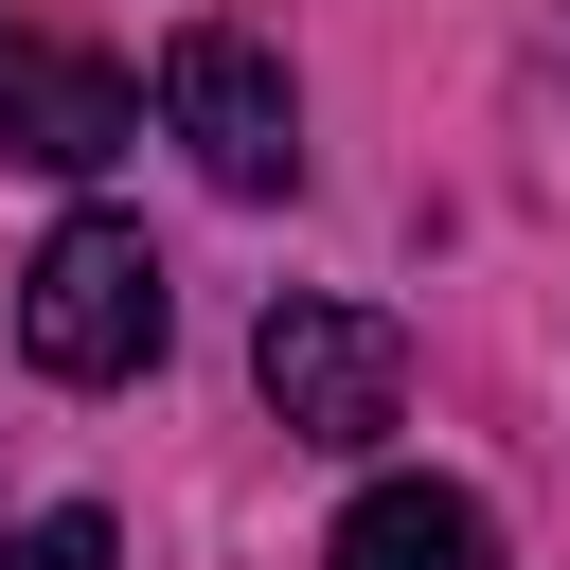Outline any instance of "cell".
I'll return each mask as SVG.
<instances>
[{
    "instance_id": "7a4b0ae2",
    "label": "cell",
    "mask_w": 570,
    "mask_h": 570,
    "mask_svg": "<svg viewBox=\"0 0 570 570\" xmlns=\"http://www.w3.org/2000/svg\"><path fill=\"white\" fill-rule=\"evenodd\" d=\"M249 392H267L303 445H374V428L410 410V338H392L374 303H321V285H285V303L249 321Z\"/></svg>"
},
{
    "instance_id": "6da1fadb",
    "label": "cell",
    "mask_w": 570,
    "mask_h": 570,
    "mask_svg": "<svg viewBox=\"0 0 570 570\" xmlns=\"http://www.w3.org/2000/svg\"><path fill=\"white\" fill-rule=\"evenodd\" d=\"M18 356H36L53 392L142 374V356H160V249H142L125 214H71V232L18 267Z\"/></svg>"
},
{
    "instance_id": "3957f363",
    "label": "cell",
    "mask_w": 570,
    "mask_h": 570,
    "mask_svg": "<svg viewBox=\"0 0 570 570\" xmlns=\"http://www.w3.org/2000/svg\"><path fill=\"white\" fill-rule=\"evenodd\" d=\"M160 125L196 142L214 196H285V178H303V89H285V53L232 36V18H196V36L160 53Z\"/></svg>"
},
{
    "instance_id": "277c9868",
    "label": "cell",
    "mask_w": 570,
    "mask_h": 570,
    "mask_svg": "<svg viewBox=\"0 0 570 570\" xmlns=\"http://www.w3.org/2000/svg\"><path fill=\"white\" fill-rule=\"evenodd\" d=\"M125 142H142V89H125L107 53H0V160L89 178V160H125Z\"/></svg>"
},
{
    "instance_id": "8992f818",
    "label": "cell",
    "mask_w": 570,
    "mask_h": 570,
    "mask_svg": "<svg viewBox=\"0 0 570 570\" xmlns=\"http://www.w3.org/2000/svg\"><path fill=\"white\" fill-rule=\"evenodd\" d=\"M107 552H125V534H107L89 499H53V517H18V534H0V570H107Z\"/></svg>"
},
{
    "instance_id": "5b68a950",
    "label": "cell",
    "mask_w": 570,
    "mask_h": 570,
    "mask_svg": "<svg viewBox=\"0 0 570 570\" xmlns=\"http://www.w3.org/2000/svg\"><path fill=\"white\" fill-rule=\"evenodd\" d=\"M338 570H499V534H481L463 481H374L338 517Z\"/></svg>"
}]
</instances>
